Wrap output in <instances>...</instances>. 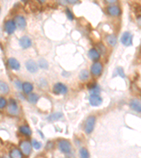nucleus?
<instances>
[{
  "label": "nucleus",
  "mask_w": 141,
  "mask_h": 158,
  "mask_svg": "<svg viewBox=\"0 0 141 158\" xmlns=\"http://www.w3.org/2000/svg\"><path fill=\"white\" fill-rule=\"evenodd\" d=\"M59 149L62 153L69 154L71 151V146L68 140H62L59 143Z\"/></svg>",
  "instance_id": "obj_1"
},
{
  "label": "nucleus",
  "mask_w": 141,
  "mask_h": 158,
  "mask_svg": "<svg viewBox=\"0 0 141 158\" xmlns=\"http://www.w3.org/2000/svg\"><path fill=\"white\" fill-rule=\"evenodd\" d=\"M95 123V118L94 116H90L87 119L85 124V131L86 134H91L94 129Z\"/></svg>",
  "instance_id": "obj_2"
},
{
  "label": "nucleus",
  "mask_w": 141,
  "mask_h": 158,
  "mask_svg": "<svg viewBox=\"0 0 141 158\" xmlns=\"http://www.w3.org/2000/svg\"><path fill=\"white\" fill-rule=\"evenodd\" d=\"M67 87L65 85L62 83H56L53 87V92L55 94H65L67 93Z\"/></svg>",
  "instance_id": "obj_3"
},
{
  "label": "nucleus",
  "mask_w": 141,
  "mask_h": 158,
  "mask_svg": "<svg viewBox=\"0 0 141 158\" xmlns=\"http://www.w3.org/2000/svg\"><path fill=\"white\" fill-rule=\"evenodd\" d=\"M121 42L124 46H131L133 44V35L128 32H123L121 37Z\"/></svg>",
  "instance_id": "obj_4"
},
{
  "label": "nucleus",
  "mask_w": 141,
  "mask_h": 158,
  "mask_svg": "<svg viewBox=\"0 0 141 158\" xmlns=\"http://www.w3.org/2000/svg\"><path fill=\"white\" fill-rule=\"evenodd\" d=\"M19 106L15 101L11 100L7 107V112L11 115H17L19 114Z\"/></svg>",
  "instance_id": "obj_5"
},
{
  "label": "nucleus",
  "mask_w": 141,
  "mask_h": 158,
  "mask_svg": "<svg viewBox=\"0 0 141 158\" xmlns=\"http://www.w3.org/2000/svg\"><path fill=\"white\" fill-rule=\"evenodd\" d=\"M20 148L22 153L24 154L25 155L28 156L30 154L32 147H31V144L30 142L27 141V140H23L20 144Z\"/></svg>",
  "instance_id": "obj_6"
},
{
  "label": "nucleus",
  "mask_w": 141,
  "mask_h": 158,
  "mask_svg": "<svg viewBox=\"0 0 141 158\" xmlns=\"http://www.w3.org/2000/svg\"><path fill=\"white\" fill-rule=\"evenodd\" d=\"M102 65L99 62H95L91 66V73L93 75L95 76H99L101 75L102 72Z\"/></svg>",
  "instance_id": "obj_7"
},
{
  "label": "nucleus",
  "mask_w": 141,
  "mask_h": 158,
  "mask_svg": "<svg viewBox=\"0 0 141 158\" xmlns=\"http://www.w3.org/2000/svg\"><path fill=\"white\" fill-rule=\"evenodd\" d=\"M25 67H26V69L31 73H37L38 70V66L33 60H28L25 63Z\"/></svg>",
  "instance_id": "obj_8"
},
{
  "label": "nucleus",
  "mask_w": 141,
  "mask_h": 158,
  "mask_svg": "<svg viewBox=\"0 0 141 158\" xmlns=\"http://www.w3.org/2000/svg\"><path fill=\"white\" fill-rule=\"evenodd\" d=\"M89 102L92 106H99L102 103V98L99 95H91Z\"/></svg>",
  "instance_id": "obj_9"
},
{
  "label": "nucleus",
  "mask_w": 141,
  "mask_h": 158,
  "mask_svg": "<svg viewBox=\"0 0 141 158\" xmlns=\"http://www.w3.org/2000/svg\"><path fill=\"white\" fill-rule=\"evenodd\" d=\"M14 23L16 24V26L20 29H23L26 26V21H25V18L22 15H17L15 17Z\"/></svg>",
  "instance_id": "obj_10"
},
{
  "label": "nucleus",
  "mask_w": 141,
  "mask_h": 158,
  "mask_svg": "<svg viewBox=\"0 0 141 158\" xmlns=\"http://www.w3.org/2000/svg\"><path fill=\"white\" fill-rule=\"evenodd\" d=\"M4 28H5L6 32H7L8 34L11 35V34H13V33L14 32V31L16 30V24H15L14 21H8L5 23Z\"/></svg>",
  "instance_id": "obj_11"
},
{
  "label": "nucleus",
  "mask_w": 141,
  "mask_h": 158,
  "mask_svg": "<svg viewBox=\"0 0 141 158\" xmlns=\"http://www.w3.org/2000/svg\"><path fill=\"white\" fill-rule=\"evenodd\" d=\"M19 44L23 49H28L31 46L32 42L28 37L23 36L19 40Z\"/></svg>",
  "instance_id": "obj_12"
},
{
  "label": "nucleus",
  "mask_w": 141,
  "mask_h": 158,
  "mask_svg": "<svg viewBox=\"0 0 141 158\" xmlns=\"http://www.w3.org/2000/svg\"><path fill=\"white\" fill-rule=\"evenodd\" d=\"M107 11H108L109 14L112 15V16H119L121 13L120 8L117 7V6H111V7H109L108 9H107Z\"/></svg>",
  "instance_id": "obj_13"
},
{
  "label": "nucleus",
  "mask_w": 141,
  "mask_h": 158,
  "mask_svg": "<svg viewBox=\"0 0 141 158\" xmlns=\"http://www.w3.org/2000/svg\"><path fill=\"white\" fill-rule=\"evenodd\" d=\"M130 107L131 109L136 111L137 112H141V105L140 101L138 99H133L130 103Z\"/></svg>",
  "instance_id": "obj_14"
},
{
  "label": "nucleus",
  "mask_w": 141,
  "mask_h": 158,
  "mask_svg": "<svg viewBox=\"0 0 141 158\" xmlns=\"http://www.w3.org/2000/svg\"><path fill=\"white\" fill-rule=\"evenodd\" d=\"M8 64H9V67H10L11 69L14 70H18L20 69V63L18 60L16 59V58H11L8 60Z\"/></svg>",
  "instance_id": "obj_15"
},
{
  "label": "nucleus",
  "mask_w": 141,
  "mask_h": 158,
  "mask_svg": "<svg viewBox=\"0 0 141 158\" xmlns=\"http://www.w3.org/2000/svg\"><path fill=\"white\" fill-rule=\"evenodd\" d=\"M88 56H89V58H91L92 60H94V61L99 60V57H100L99 52L96 49H91L89 51V52H88Z\"/></svg>",
  "instance_id": "obj_16"
},
{
  "label": "nucleus",
  "mask_w": 141,
  "mask_h": 158,
  "mask_svg": "<svg viewBox=\"0 0 141 158\" xmlns=\"http://www.w3.org/2000/svg\"><path fill=\"white\" fill-rule=\"evenodd\" d=\"M9 91V87L4 82L0 81V94H7Z\"/></svg>",
  "instance_id": "obj_17"
},
{
  "label": "nucleus",
  "mask_w": 141,
  "mask_h": 158,
  "mask_svg": "<svg viewBox=\"0 0 141 158\" xmlns=\"http://www.w3.org/2000/svg\"><path fill=\"white\" fill-rule=\"evenodd\" d=\"M89 90L91 95H99L100 93V89L96 84H92L91 87H89Z\"/></svg>",
  "instance_id": "obj_18"
},
{
  "label": "nucleus",
  "mask_w": 141,
  "mask_h": 158,
  "mask_svg": "<svg viewBox=\"0 0 141 158\" xmlns=\"http://www.w3.org/2000/svg\"><path fill=\"white\" fill-rule=\"evenodd\" d=\"M9 156L11 158H21L23 157V153L19 149L14 148L12 151H11L10 153H9Z\"/></svg>",
  "instance_id": "obj_19"
},
{
  "label": "nucleus",
  "mask_w": 141,
  "mask_h": 158,
  "mask_svg": "<svg viewBox=\"0 0 141 158\" xmlns=\"http://www.w3.org/2000/svg\"><path fill=\"white\" fill-rule=\"evenodd\" d=\"M22 89L25 93H29L33 90V86L30 82H25L22 85Z\"/></svg>",
  "instance_id": "obj_20"
},
{
  "label": "nucleus",
  "mask_w": 141,
  "mask_h": 158,
  "mask_svg": "<svg viewBox=\"0 0 141 158\" xmlns=\"http://www.w3.org/2000/svg\"><path fill=\"white\" fill-rule=\"evenodd\" d=\"M19 131L21 132V133H22L23 134H24V135L25 136H30L31 134H32L31 129L28 126H20V128H19Z\"/></svg>",
  "instance_id": "obj_21"
},
{
  "label": "nucleus",
  "mask_w": 141,
  "mask_h": 158,
  "mask_svg": "<svg viewBox=\"0 0 141 158\" xmlns=\"http://www.w3.org/2000/svg\"><path fill=\"white\" fill-rule=\"evenodd\" d=\"M27 7H28L29 10L31 11V12H35L39 9L38 4L34 2V1H29L27 3Z\"/></svg>",
  "instance_id": "obj_22"
},
{
  "label": "nucleus",
  "mask_w": 141,
  "mask_h": 158,
  "mask_svg": "<svg viewBox=\"0 0 141 158\" xmlns=\"http://www.w3.org/2000/svg\"><path fill=\"white\" fill-rule=\"evenodd\" d=\"M63 117V114H62V112H55V113H53V114L51 115L48 117V120L50 121H56L58 120H59L61 118H62Z\"/></svg>",
  "instance_id": "obj_23"
},
{
  "label": "nucleus",
  "mask_w": 141,
  "mask_h": 158,
  "mask_svg": "<svg viewBox=\"0 0 141 158\" xmlns=\"http://www.w3.org/2000/svg\"><path fill=\"white\" fill-rule=\"evenodd\" d=\"M107 42L109 43V44H110L111 46H115L117 44V37L114 35H109L107 36Z\"/></svg>",
  "instance_id": "obj_24"
},
{
  "label": "nucleus",
  "mask_w": 141,
  "mask_h": 158,
  "mask_svg": "<svg viewBox=\"0 0 141 158\" xmlns=\"http://www.w3.org/2000/svg\"><path fill=\"white\" fill-rule=\"evenodd\" d=\"M88 77H89V73H88V70H83L79 74V78L82 81L87 80Z\"/></svg>",
  "instance_id": "obj_25"
},
{
  "label": "nucleus",
  "mask_w": 141,
  "mask_h": 158,
  "mask_svg": "<svg viewBox=\"0 0 141 158\" xmlns=\"http://www.w3.org/2000/svg\"><path fill=\"white\" fill-rule=\"evenodd\" d=\"M38 99H39V96L37 94H35V93H31V94L29 95L28 97V100L29 102L33 103V104L36 103L37 101H38Z\"/></svg>",
  "instance_id": "obj_26"
},
{
  "label": "nucleus",
  "mask_w": 141,
  "mask_h": 158,
  "mask_svg": "<svg viewBox=\"0 0 141 158\" xmlns=\"http://www.w3.org/2000/svg\"><path fill=\"white\" fill-rule=\"evenodd\" d=\"M39 66H40L42 69H47L49 67L48 62L45 59H44V58L40 59L39 60Z\"/></svg>",
  "instance_id": "obj_27"
},
{
  "label": "nucleus",
  "mask_w": 141,
  "mask_h": 158,
  "mask_svg": "<svg viewBox=\"0 0 141 158\" xmlns=\"http://www.w3.org/2000/svg\"><path fill=\"white\" fill-rule=\"evenodd\" d=\"M80 155H81V157L83 158L89 157V153H88V151L85 149V148H81V151H80Z\"/></svg>",
  "instance_id": "obj_28"
},
{
  "label": "nucleus",
  "mask_w": 141,
  "mask_h": 158,
  "mask_svg": "<svg viewBox=\"0 0 141 158\" xmlns=\"http://www.w3.org/2000/svg\"><path fill=\"white\" fill-rule=\"evenodd\" d=\"M32 146H33V148L36 150L40 149L41 147H42V144H41L40 142L36 140H32Z\"/></svg>",
  "instance_id": "obj_29"
},
{
  "label": "nucleus",
  "mask_w": 141,
  "mask_h": 158,
  "mask_svg": "<svg viewBox=\"0 0 141 158\" xmlns=\"http://www.w3.org/2000/svg\"><path fill=\"white\" fill-rule=\"evenodd\" d=\"M7 105V101L5 98L0 97V109L4 108Z\"/></svg>",
  "instance_id": "obj_30"
},
{
  "label": "nucleus",
  "mask_w": 141,
  "mask_h": 158,
  "mask_svg": "<svg viewBox=\"0 0 141 158\" xmlns=\"http://www.w3.org/2000/svg\"><path fill=\"white\" fill-rule=\"evenodd\" d=\"M117 73H118V75H120L121 77H123V78L125 77L124 72H123V70L121 68H117Z\"/></svg>",
  "instance_id": "obj_31"
},
{
  "label": "nucleus",
  "mask_w": 141,
  "mask_h": 158,
  "mask_svg": "<svg viewBox=\"0 0 141 158\" xmlns=\"http://www.w3.org/2000/svg\"><path fill=\"white\" fill-rule=\"evenodd\" d=\"M66 15H67L68 18L69 19V20L72 21L73 19V15L72 14V13L70 12V11L68 9H66Z\"/></svg>",
  "instance_id": "obj_32"
},
{
  "label": "nucleus",
  "mask_w": 141,
  "mask_h": 158,
  "mask_svg": "<svg viewBox=\"0 0 141 158\" xmlns=\"http://www.w3.org/2000/svg\"><path fill=\"white\" fill-rule=\"evenodd\" d=\"M15 84H16V86L17 88L19 89H21V88H22V85H21V83L20 81H16L15 82Z\"/></svg>",
  "instance_id": "obj_33"
},
{
  "label": "nucleus",
  "mask_w": 141,
  "mask_h": 158,
  "mask_svg": "<svg viewBox=\"0 0 141 158\" xmlns=\"http://www.w3.org/2000/svg\"><path fill=\"white\" fill-rule=\"evenodd\" d=\"M66 1L69 4H76L78 1V0H66Z\"/></svg>",
  "instance_id": "obj_34"
},
{
  "label": "nucleus",
  "mask_w": 141,
  "mask_h": 158,
  "mask_svg": "<svg viewBox=\"0 0 141 158\" xmlns=\"http://www.w3.org/2000/svg\"><path fill=\"white\" fill-rule=\"evenodd\" d=\"M105 1L109 4H113V3L116 2L117 0H105Z\"/></svg>",
  "instance_id": "obj_35"
},
{
  "label": "nucleus",
  "mask_w": 141,
  "mask_h": 158,
  "mask_svg": "<svg viewBox=\"0 0 141 158\" xmlns=\"http://www.w3.org/2000/svg\"><path fill=\"white\" fill-rule=\"evenodd\" d=\"M59 1L62 4H65L66 3V0H59Z\"/></svg>",
  "instance_id": "obj_36"
},
{
  "label": "nucleus",
  "mask_w": 141,
  "mask_h": 158,
  "mask_svg": "<svg viewBox=\"0 0 141 158\" xmlns=\"http://www.w3.org/2000/svg\"><path fill=\"white\" fill-rule=\"evenodd\" d=\"M37 1H38L39 2H40V3H43L45 1V0H37Z\"/></svg>",
  "instance_id": "obj_37"
},
{
  "label": "nucleus",
  "mask_w": 141,
  "mask_h": 158,
  "mask_svg": "<svg viewBox=\"0 0 141 158\" xmlns=\"http://www.w3.org/2000/svg\"><path fill=\"white\" fill-rule=\"evenodd\" d=\"M21 1H23V2H25V1H28V0H21Z\"/></svg>",
  "instance_id": "obj_38"
}]
</instances>
